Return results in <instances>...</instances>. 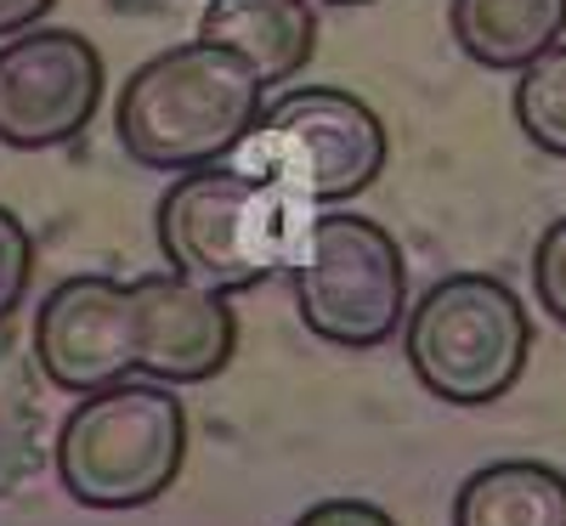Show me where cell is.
Wrapping results in <instances>:
<instances>
[{
	"label": "cell",
	"mask_w": 566,
	"mask_h": 526,
	"mask_svg": "<svg viewBox=\"0 0 566 526\" xmlns=\"http://www.w3.org/2000/svg\"><path fill=\"white\" fill-rule=\"evenodd\" d=\"M239 351V312L181 272L63 277L34 312L40 374L69 397L148 374L159 386H205Z\"/></svg>",
	"instance_id": "obj_1"
},
{
	"label": "cell",
	"mask_w": 566,
	"mask_h": 526,
	"mask_svg": "<svg viewBox=\"0 0 566 526\" xmlns=\"http://www.w3.org/2000/svg\"><path fill=\"white\" fill-rule=\"evenodd\" d=\"M266 80L250 57L232 45H216L205 34L165 45L142 63L114 103L119 148L142 170H199L216 159H232L255 136L266 114Z\"/></svg>",
	"instance_id": "obj_2"
},
{
	"label": "cell",
	"mask_w": 566,
	"mask_h": 526,
	"mask_svg": "<svg viewBox=\"0 0 566 526\" xmlns=\"http://www.w3.org/2000/svg\"><path fill=\"white\" fill-rule=\"evenodd\" d=\"M301 210L306 204L255 159H216L165 187L154 232L170 272L216 295H244L295 261L306 232Z\"/></svg>",
	"instance_id": "obj_3"
},
{
	"label": "cell",
	"mask_w": 566,
	"mask_h": 526,
	"mask_svg": "<svg viewBox=\"0 0 566 526\" xmlns=\"http://www.w3.org/2000/svg\"><path fill=\"white\" fill-rule=\"evenodd\" d=\"M57 482L85 509L159 504L187 464V408L159 379L91 391L57 430Z\"/></svg>",
	"instance_id": "obj_4"
},
{
	"label": "cell",
	"mask_w": 566,
	"mask_h": 526,
	"mask_svg": "<svg viewBox=\"0 0 566 526\" xmlns=\"http://www.w3.org/2000/svg\"><path fill=\"white\" fill-rule=\"evenodd\" d=\"M402 351L424 391L448 408H488L515 391L533 357V317L493 272H448L408 306Z\"/></svg>",
	"instance_id": "obj_5"
},
{
	"label": "cell",
	"mask_w": 566,
	"mask_h": 526,
	"mask_svg": "<svg viewBox=\"0 0 566 526\" xmlns=\"http://www.w3.org/2000/svg\"><path fill=\"white\" fill-rule=\"evenodd\" d=\"M290 283L301 323L323 346L374 351L408 323V261L374 215H312L290 261Z\"/></svg>",
	"instance_id": "obj_6"
},
{
	"label": "cell",
	"mask_w": 566,
	"mask_h": 526,
	"mask_svg": "<svg viewBox=\"0 0 566 526\" xmlns=\"http://www.w3.org/2000/svg\"><path fill=\"white\" fill-rule=\"evenodd\" d=\"M261 170H272L306 210H340L386 170V125L346 85H295L266 103L255 136Z\"/></svg>",
	"instance_id": "obj_7"
},
{
	"label": "cell",
	"mask_w": 566,
	"mask_h": 526,
	"mask_svg": "<svg viewBox=\"0 0 566 526\" xmlns=\"http://www.w3.org/2000/svg\"><path fill=\"white\" fill-rule=\"evenodd\" d=\"M103 52L80 29L34 23L0 40V148L45 154L74 141L103 108Z\"/></svg>",
	"instance_id": "obj_8"
},
{
	"label": "cell",
	"mask_w": 566,
	"mask_h": 526,
	"mask_svg": "<svg viewBox=\"0 0 566 526\" xmlns=\"http://www.w3.org/2000/svg\"><path fill=\"white\" fill-rule=\"evenodd\" d=\"M199 34L250 57L266 85H283L317 57L323 18L317 0H205Z\"/></svg>",
	"instance_id": "obj_9"
},
{
	"label": "cell",
	"mask_w": 566,
	"mask_h": 526,
	"mask_svg": "<svg viewBox=\"0 0 566 526\" xmlns=\"http://www.w3.org/2000/svg\"><path fill=\"white\" fill-rule=\"evenodd\" d=\"M453 45L493 74H522L566 34V0H453Z\"/></svg>",
	"instance_id": "obj_10"
},
{
	"label": "cell",
	"mask_w": 566,
	"mask_h": 526,
	"mask_svg": "<svg viewBox=\"0 0 566 526\" xmlns=\"http://www.w3.org/2000/svg\"><path fill=\"white\" fill-rule=\"evenodd\" d=\"M453 526H566V475L544 459H499L464 475Z\"/></svg>",
	"instance_id": "obj_11"
},
{
	"label": "cell",
	"mask_w": 566,
	"mask_h": 526,
	"mask_svg": "<svg viewBox=\"0 0 566 526\" xmlns=\"http://www.w3.org/2000/svg\"><path fill=\"white\" fill-rule=\"evenodd\" d=\"M510 108H515V125H522V136L538 154L566 159V40L549 45L538 63H527L515 74Z\"/></svg>",
	"instance_id": "obj_12"
},
{
	"label": "cell",
	"mask_w": 566,
	"mask_h": 526,
	"mask_svg": "<svg viewBox=\"0 0 566 526\" xmlns=\"http://www.w3.org/2000/svg\"><path fill=\"white\" fill-rule=\"evenodd\" d=\"M29 277H34V238L7 204H0V323L23 306Z\"/></svg>",
	"instance_id": "obj_13"
},
{
	"label": "cell",
	"mask_w": 566,
	"mask_h": 526,
	"mask_svg": "<svg viewBox=\"0 0 566 526\" xmlns=\"http://www.w3.org/2000/svg\"><path fill=\"white\" fill-rule=\"evenodd\" d=\"M533 290H538V306L566 328V215L544 227L533 250Z\"/></svg>",
	"instance_id": "obj_14"
},
{
	"label": "cell",
	"mask_w": 566,
	"mask_h": 526,
	"mask_svg": "<svg viewBox=\"0 0 566 526\" xmlns=\"http://www.w3.org/2000/svg\"><path fill=\"white\" fill-rule=\"evenodd\" d=\"M295 526H397V515L368 498H323L306 515H295Z\"/></svg>",
	"instance_id": "obj_15"
},
{
	"label": "cell",
	"mask_w": 566,
	"mask_h": 526,
	"mask_svg": "<svg viewBox=\"0 0 566 526\" xmlns=\"http://www.w3.org/2000/svg\"><path fill=\"white\" fill-rule=\"evenodd\" d=\"M57 0H0V40H12L34 23H45V12H52Z\"/></svg>",
	"instance_id": "obj_16"
},
{
	"label": "cell",
	"mask_w": 566,
	"mask_h": 526,
	"mask_svg": "<svg viewBox=\"0 0 566 526\" xmlns=\"http://www.w3.org/2000/svg\"><path fill=\"white\" fill-rule=\"evenodd\" d=\"M317 7H368V0H317Z\"/></svg>",
	"instance_id": "obj_17"
}]
</instances>
